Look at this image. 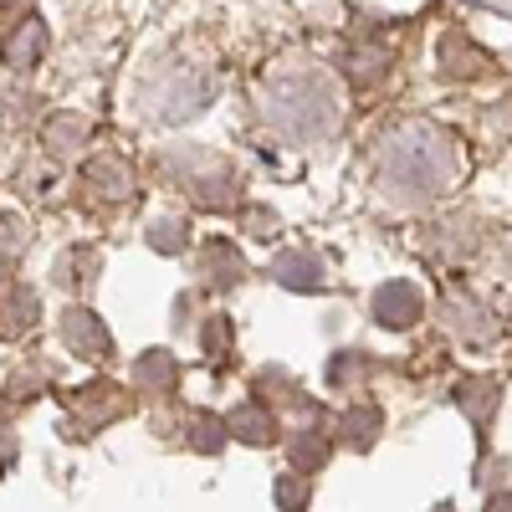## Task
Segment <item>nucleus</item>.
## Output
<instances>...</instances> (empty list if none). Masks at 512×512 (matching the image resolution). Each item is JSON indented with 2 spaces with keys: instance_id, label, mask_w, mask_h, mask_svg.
Listing matches in <instances>:
<instances>
[{
  "instance_id": "f257e3e1",
  "label": "nucleus",
  "mask_w": 512,
  "mask_h": 512,
  "mask_svg": "<svg viewBox=\"0 0 512 512\" xmlns=\"http://www.w3.org/2000/svg\"><path fill=\"white\" fill-rule=\"evenodd\" d=\"M492 512H512V497H502V502H492Z\"/></svg>"
}]
</instances>
